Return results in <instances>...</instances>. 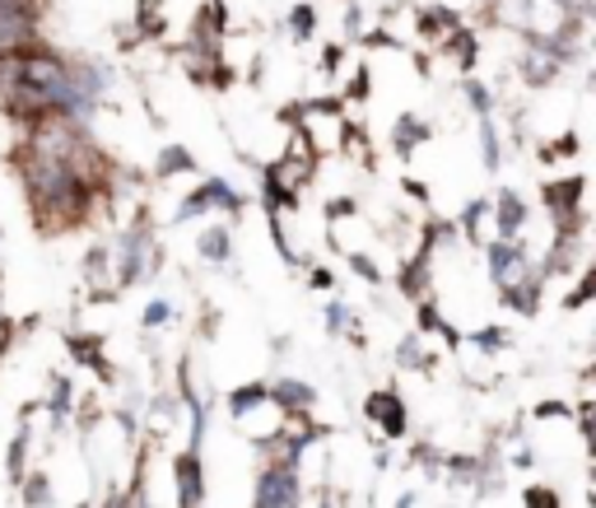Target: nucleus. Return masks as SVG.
<instances>
[]
</instances>
